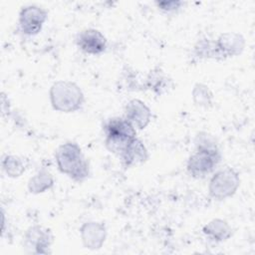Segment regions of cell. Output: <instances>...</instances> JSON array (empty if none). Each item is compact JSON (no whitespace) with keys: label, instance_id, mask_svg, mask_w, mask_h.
<instances>
[{"label":"cell","instance_id":"1","mask_svg":"<svg viewBox=\"0 0 255 255\" xmlns=\"http://www.w3.org/2000/svg\"><path fill=\"white\" fill-rule=\"evenodd\" d=\"M107 143L113 151H121L122 154L127 149L129 142L134 139L135 131L131 125L125 120H113L107 126Z\"/></svg>","mask_w":255,"mask_h":255},{"label":"cell","instance_id":"2","mask_svg":"<svg viewBox=\"0 0 255 255\" xmlns=\"http://www.w3.org/2000/svg\"><path fill=\"white\" fill-rule=\"evenodd\" d=\"M218 159L216 157V152H211V150H201L190 158L188 168L194 175L202 176L213 169L216 165Z\"/></svg>","mask_w":255,"mask_h":255},{"label":"cell","instance_id":"3","mask_svg":"<svg viewBox=\"0 0 255 255\" xmlns=\"http://www.w3.org/2000/svg\"><path fill=\"white\" fill-rule=\"evenodd\" d=\"M79 46L87 53L98 54L105 50L106 41L100 32L88 30L80 35Z\"/></svg>","mask_w":255,"mask_h":255},{"label":"cell","instance_id":"4","mask_svg":"<svg viewBox=\"0 0 255 255\" xmlns=\"http://www.w3.org/2000/svg\"><path fill=\"white\" fill-rule=\"evenodd\" d=\"M45 19V14L42 10L37 8H29L23 12L22 16V27L25 33L34 34L37 33Z\"/></svg>","mask_w":255,"mask_h":255}]
</instances>
